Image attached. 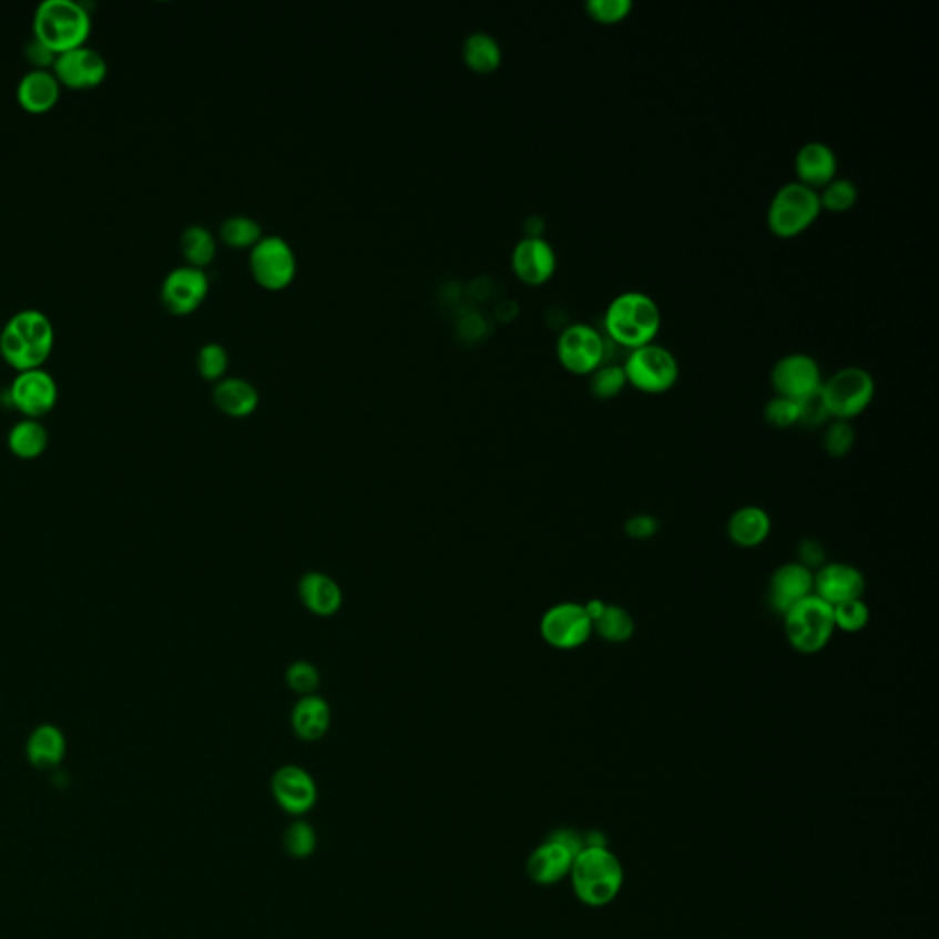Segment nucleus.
I'll return each instance as SVG.
<instances>
[{
	"label": "nucleus",
	"instance_id": "obj_1",
	"mask_svg": "<svg viewBox=\"0 0 939 939\" xmlns=\"http://www.w3.org/2000/svg\"><path fill=\"white\" fill-rule=\"evenodd\" d=\"M663 313L650 294L630 290L611 299L605 308V336L616 346L633 350L653 344L661 333Z\"/></svg>",
	"mask_w": 939,
	"mask_h": 939
},
{
	"label": "nucleus",
	"instance_id": "obj_2",
	"mask_svg": "<svg viewBox=\"0 0 939 939\" xmlns=\"http://www.w3.org/2000/svg\"><path fill=\"white\" fill-rule=\"evenodd\" d=\"M53 325L38 308H24L0 333V356L17 372L43 367L52 355Z\"/></svg>",
	"mask_w": 939,
	"mask_h": 939
},
{
	"label": "nucleus",
	"instance_id": "obj_3",
	"mask_svg": "<svg viewBox=\"0 0 939 939\" xmlns=\"http://www.w3.org/2000/svg\"><path fill=\"white\" fill-rule=\"evenodd\" d=\"M571 887L579 901L600 908L615 901L624 887V868L610 848H585L571 866Z\"/></svg>",
	"mask_w": 939,
	"mask_h": 939
},
{
	"label": "nucleus",
	"instance_id": "obj_4",
	"mask_svg": "<svg viewBox=\"0 0 939 939\" xmlns=\"http://www.w3.org/2000/svg\"><path fill=\"white\" fill-rule=\"evenodd\" d=\"M91 30V13L75 0H44L33 13V38L58 55L86 44Z\"/></svg>",
	"mask_w": 939,
	"mask_h": 939
},
{
	"label": "nucleus",
	"instance_id": "obj_5",
	"mask_svg": "<svg viewBox=\"0 0 939 939\" xmlns=\"http://www.w3.org/2000/svg\"><path fill=\"white\" fill-rule=\"evenodd\" d=\"M823 213L818 192L800 182H787L776 190L767 207V228L776 239H796L817 223Z\"/></svg>",
	"mask_w": 939,
	"mask_h": 939
},
{
	"label": "nucleus",
	"instance_id": "obj_6",
	"mask_svg": "<svg viewBox=\"0 0 939 939\" xmlns=\"http://www.w3.org/2000/svg\"><path fill=\"white\" fill-rule=\"evenodd\" d=\"M784 630L787 643L802 655H815L823 652L834 639V608L826 604L817 594H812L793 605L784 615Z\"/></svg>",
	"mask_w": 939,
	"mask_h": 939
},
{
	"label": "nucleus",
	"instance_id": "obj_7",
	"mask_svg": "<svg viewBox=\"0 0 939 939\" xmlns=\"http://www.w3.org/2000/svg\"><path fill=\"white\" fill-rule=\"evenodd\" d=\"M820 394L831 419L851 422L874 402L876 380L865 367H843L823 382Z\"/></svg>",
	"mask_w": 939,
	"mask_h": 939
},
{
	"label": "nucleus",
	"instance_id": "obj_8",
	"mask_svg": "<svg viewBox=\"0 0 939 939\" xmlns=\"http://www.w3.org/2000/svg\"><path fill=\"white\" fill-rule=\"evenodd\" d=\"M627 386L641 394L663 395L675 388L680 382V360L672 350L659 344H647L639 349L630 350L624 364Z\"/></svg>",
	"mask_w": 939,
	"mask_h": 939
},
{
	"label": "nucleus",
	"instance_id": "obj_9",
	"mask_svg": "<svg viewBox=\"0 0 939 939\" xmlns=\"http://www.w3.org/2000/svg\"><path fill=\"white\" fill-rule=\"evenodd\" d=\"M558 361L576 377H590L605 364V336L588 324H571L557 341Z\"/></svg>",
	"mask_w": 939,
	"mask_h": 939
},
{
	"label": "nucleus",
	"instance_id": "obj_10",
	"mask_svg": "<svg viewBox=\"0 0 939 939\" xmlns=\"http://www.w3.org/2000/svg\"><path fill=\"white\" fill-rule=\"evenodd\" d=\"M249 271L255 282L268 290H282L296 276V255L293 246L279 235H263L249 248Z\"/></svg>",
	"mask_w": 939,
	"mask_h": 939
},
{
	"label": "nucleus",
	"instance_id": "obj_11",
	"mask_svg": "<svg viewBox=\"0 0 939 939\" xmlns=\"http://www.w3.org/2000/svg\"><path fill=\"white\" fill-rule=\"evenodd\" d=\"M540 633L549 646L576 650L590 641L594 633L593 622L585 613L584 604L560 602L545 611L540 622Z\"/></svg>",
	"mask_w": 939,
	"mask_h": 939
},
{
	"label": "nucleus",
	"instance_id": "obj_12",
	"mask_svg": "<svg viewBox=\"0 0 939 939\" xmlns=\"http://www.w3.org/2000/svg\"><path fill=\"white\" fill-rule=\"evenodd\" d=\"M8 397L24 419H43L58 404V384L43 367L17 372L8 389Z\"/></svg>",
	"mask_w": 939,
	"mask_h": 939
},
{
	"label": "nucleus",
	"instance_id": "obj_13",
	"mask_svg": "<svg viewBox=\"0 0 939 939\" xmlns=\"http://www.w3.org/2000/svg\"><path fill=\"white\" fill-rule=\"evenodd\" d=\"M823 371L818 361L806 353L782 356L770 369V386L778 397L802 400L823 388Z\"/></svg>",
	"mask_w": 939,
	"mask_h": 939
},
{
	"label": "nucleus",
	"instance_id": "obj_14",
	"mask_svg": "<svg viewBox=\"0 0 939 939\" xmlns=\"http://www.w3.org/2000/svg\"><path fill=\"white\" fill-rule=\"evenodd\" d=\"M52 72L58 78L59 85L72 91H89L105 81L109 64L98 50L83 44L80 49L59 53Z\"/></svg>",
	"mask_w": 939,
	"mask_h": 939
},
{
	"label": "nucleus",
	"instance_id": "obj_15",
	"mask_svg": "<svg viewBox=\"0 0 939 939\" xmlns=\"http://www.w3.org/2000/svg\"><path fill=\"white\" fill-rule=\"evenodd\" d=\"M210 290V279L206 272L195 266H178L165 276L160 299L164 307L175 316H186L201 307Z\"/></svg>",
	"mask_w": 939,
	"mask_h": 939
},
{
	"label": "nucleus",
	"instance_id": "obj_16",
	"mask_svg": "<svg viewBox=\"0 0 939 939\" xmlns=\"http://www.w3.org/2000/svg\"><path fill=\"white\" fill-rule=\"evenodd\" d=\"M557 266V252L543 237H523L512 249V271L529 287L545 285Z\"/></svg>",
	"mask_w": 939,
	"mask_h": 939
},
{
	"label": "nucleus",
	"instance_id": "obj_17",
	"mask_svg": "<svg viewBox=\"0 0 939 939\" xmlns=\"http://www.w3.org/2000/svg\"><path fill=\"white\" fill-rule=\"evenodd\" d=\"M272 795L283 812L299 817L313 809L318 800V787L307 770L297 765H285L272 778Z\"/></svg>",
	"mask_w": 939,
	"mask_h": 939
},
{
	"label": "nucleus",
	"instance_id": "obj_18",
	"mask_svg": "<svg viewBox=\"0 0 939 939\" xmlns=\"http://www.w3.org/2000/svg\"><path fill=\"white\" fill-rule=\"evenodd\" d=\"M865 591V574L851 563H824L813 579V594L831 608L863 599Z\"/></svg>",
	"mask_w": 939,
	"mask_h": 939
},
{
	"label": "nucleus",
	"instance_id": "obj_19",
	"mask_svg": "<svg viewBox=\"0 0 939 939\" xmlns=\"http://www.w3.org/2000/svg\"><path fill=\"white\" fill-rule=\"evenodd\" d=\"M795 175L796 182L820 192L839 176V159L834 147L818 140L802 145L796 151Z\"/></svg>",
	"mask_w": 939,
	"mask_h": 939
},
{
	"label": "nucleus",
	"instance_id": "obj_20",
	"mask_svg": "<svg viewBox=\"0 0 939 939\" xmlns=\"http://www.w3.org/2000/svg\"><path fill=\"white\" fill-rule=\"evenodd\" d=\"M815 573L798 562L784 563L769 582V605L776 615L784 616L793 605L812 596Z\"/></svg>",
	"mask_w": 939,
	"mask_h": 939
},
{
	"label": "nucleus",
	"instance_id": "obj_21",
	"mask_svg": "<svg viewBox=\"0 0 939 939\" xmlns=\"http://www.w3.org/2000/svg\"><path fill=\"white\" fill-rule=\"evenodd\" d=\"M573 854L557 840L547 839L527 859V876L540 887H552L571 874Z\"/></svg>",
	"mask_w": 939,
	"mask_h": 939
},
{
	"label": "nucleus",
	"instance_id": "obj_22",
	"mask_svg": "<svg viewBox=\"0 0 939 939\" xmlns=\"http://www.w3.org/2000/svg\"><path fill=\"white\" fill-rule=\"evenodd\" d=\"M61 89L52 70H28L17 85V101L24 111L43 114L58 105Z\"/></svg>",
	"mask_w": 939,
	"mask_h": 939
},
{
	"label": "nucleus",
	"instance_id": "obj_23",
	"mask_svg": "<svg viewBox=\"0 0 939 939\" xmlns=\"http://www.w3.org/2000/svg\"><path fill=\"white\" fill-rule=\"evenodd\" d=\"M67 756V738L63 731L52 723H43L28 736L27 758L38 770H52Z\"/></svg>",
	"mask_w": 939,
	"mask_h": 939
},
{
	"label": "nucleus",
	"instance_id": "obj_24",
	"mask_svg": "<svg viewBox=\"0 0 939 939\" xmlns=\"http://www.w3.org/2000/svg\"><path fill=\"white\" fill-rule=\"evenodd\" d=\"M770 529H773L770 516L764 509L751 504V507H742L731 516L727 534L734 545L754 549L769 538Z\"/></svg>",
	"mask_w": 939,
	"mask_h": 939
},
{
	"label": "nucleus",
	"instance_id": "obj_25",
	"mask_svg": "<svg viewBox=\"0 0 939 939\" xmlns=\"http://www.w3.org/2000/svg\"><path fill=\"white\" fill-rule=\"evenodd\" d=\"M213 402L224 415L243 419L259 406L257 389L243 378H223L213 389Z\"/></svg>",
	"mask_w": 939,
	"mask_h": 939
},
{
	"label": "nucleus",
	"instance_id": "obj_26",
	"mask_svg": "<svg viewBox=\"0 0 939 939\" xmlns=\"http://www.w3.org/2000/svg\"><path fill=\"white\" fill-rule=\"evenodd\" d=\"M299 599L314 615H335L341 605L340 585L327 574L307 573L299 582Z\"/></svg>",
	"mask_w": 939,
	"mask_h": 939
},
{
	"label": "nucleus",
	"instance_id": "obj_27",
	"mask_svg": "<svg viewBox=\"0 0 939 939\" xmlns=\"http://www.w3.org/2000/svg\"><path fill=\"white\" fill-rule=\"evenodd\" d=\"M330 706L324 697L305 695L297 701L293 711V728L297 738L316 742L329 731Z\"/></svg>",
	"mask_w": 939,
	"mask_h": 939
},
{
	"label": "nucleus",
	"instance_id": "obj_28",
	"mask_svg": "<svg viewBox=\"0 0 939 939\" xmlns=\"http://www.w3.org/2000/svg\"><path fill=\"white\" fill-rule=\"evenodd\" d=\"M47 448H49V430L41 425V420H19L8 433V450L21 461L38 459L43 456Z\"/></svg>",
	"mask_w": 939,
	"mask_h": 939
},
{
	"label": "nucleus",
	"instance_id": "obj_29",
	"mask_svg": "<svg viewBox=\"0 0 939 939\" xmlns=\"http://www.w3.org/2000/svg\"><path fill=\"white\" fill-rule=\"evenodd\" d=\"M462 59L478 74H492L499 69L503 52L496 38L487 32H473L462 44Z\"/></svg>",
	"mask_w": 939,
	"mask_h": 939
},
{
	"label": "nucleus",
	"instance_id": "obj_30",
	"mask_svg": "<svg viewBox=\"0 0 939 939\" xmlns=\"http://www.w3.org/2000/svg\"><path fill=\"white\" fill-rule=\"evenodd\" d=\"M181 248L187 265L195 268H206L217 254V243L210 229L201 224H192L184 229L181 237Z\"/></svg>",
	"mask_w": 939,
	"mask_h": 939
},
{
	"label": "nucleus",
	"instance_id": "obj_31",
	"mask_svg": "<svg viewBox=\"0 0 939 939\" xmlns=\"http://www.w3.org/2000/svg\"><path fill=\"white\" fill-rule=\"evenodd\" d=\"M593 632L605 643L624 644L635 635V621L621 605L608 604L604 613L593 622Z\"/></svg>",
	"mask_w": 939,
	"mask_h": 939
},
{
	"label": "nucleus",
	"instance_id": "obj_32",
	"mask_svg": "<svg viewBox=\"0 0 939 939\" xmlns=\"http://www.w3.org/2000/svg\"><path fill=\"white\" fill-rule=\"evenodd\" d=\"M818 198H820L823 212L843 215V213L851 212L857 206L859 187H857L855 182L837 176V178L829 182L828 186H824L818 192Z\"/></svg>",
	"mask_w": 939,
	"mask_h": 939
},
{
	"label": "nucleus",
	"instance_id": "obj_33",
	"mask_svg": "<svg viewBox=\"0 0 939 939\" xmlns=\"http://www.w3.org/2000/svg\"><path fill=\"white\" fill-rule=\"evenodd\" d=\"M218 234H221V239L232 248H252L263 237V229L254 218L234 215V217H228L221 224Z\"/></svg>",
	"mask_w": 939,
	"mask_h": 939
},
{
	"label": "nucleus",
	"instance_id": "obj_34",
	"mask_svg": "<svg viewBox=\"0 0 939 939\" xmlns=\"http://www.w3.org/2000/svg\"><path fill=\"white\" fill-rule=\"evenodd\" d=\"M627 378L624 367L616 364H602L590 375L591 395L599 400H611L626 389Z\"/></svg>",
	"mask_w": 939,
	"mask_h": 939
},
{
	"label": "nucleus",
	"instance_id": "obj_35",
	"mask_svg": "<svg viewBox=\"0 0 939 939\" xmlns=\"http://www.w3.org/2000/svg\"><path fill=\"white\" fill-rule=\"evenodd\" d=\"M835 627L840 632L859 633L870 624V608L865 600H849L834 608Z\"/></svg>",
	"mask_w": 939,
	"mask_h": 939
},
{
	"label": "nucleus",
	"instance_id": "obj_36",
	"mask_svg": "<svg viewBox=\"0 0 939 939\" xmlns=\"http://www.w3.org/2000/svg\"><path fill=\"white\" fill-rule=\"evenodd\" d=\"M633 2L630 0H590L585 2V13L591 21L604 24V27H613L626 21L627 17L632 16Z\"/></svg>",
	"mask_w": 939,
	"mask_h": 939
},
{
	"label": "nucleus",
	"instance_id": "obj_37",
	"mask_svg": "<svg viewBox=\"0 0 939 939\" xmlns=\"http://www.w3.org/2000/svg\"><path fill=\"white\" fill-rule=\"evenodd\" d=\"M283 844H285L287 854L294 859H307L318 846V839H316V831L310 824L296 820L285 831Z\"/></svg>",
	"mask_w": 939,
	"mask_h": 939
},
{
	"label": "nucleus",
	"instance_id": "obj_38",
	"mask_svg": "<svg viewBox=\"0 0 939 939\" xmlns=\"http://www.w3.org/2000/svg\"><path fill=\"white\" fill-rule=\"evenodd\" d=\"M229 356L228 350L224 349L221 344H206L202 346L197 355V369L204 380L218 382L223 380L224 372L228 369Z\"/></svg>",
	"mask_w": 939,
	"mask_h": 939
},
{
	"label": "nucleus",
	"instance_id": "obj_39",
	"mask_svg": "<svg viewBox=\"0 0 939 939\" xmlns=\"http://www.w3.org/2000/svg\"><path fill=\"white\" fill-rule=\"evenodd\" d=\"M764 419L775 430H787V428L798 425V419H800L798 402L792 400V398L778 397L776 395L765 406Z\"/></svg>",
	"mask_w": 939,
	"mask_h": 939
},
{
	"label": "nucleus",
	"instance_id": "obj_40",
	"mask_svg": "<svg viewBox=\"0 0 939 939\" xmlns=\"http://www.w3.org/2000/svg\"><path fill=\"white\" fill-rule=\"evenodd\" d=\"M854 446L855 430L851 422L834 419L824 433V450L828 451V456L839 459V457L848 456L849 451L854 450Z\"/></svg>",
	"mask_w": 939,
	"mask_h": 939
},
{
	"label": "nucleus",
	"instance_id": "obj_41",
	"mask_svg": "<svg viewBox=\"0 0 939 939\" xmlns=\"http://www.w3.org/2000/svg\"><path fill=\"white\" fill-rule=\"evenodd\" d=\"M287 685L294 692L310 695L319 685V674L316 666L305 661H297L287 670Z\"/></svg>",
	"mask_w": 939,
	"mask_h": 939
},
{
	"label": "nucleus",
	"instance_id": "obj_42",
	"mask_svg": "<svg viewBox=\"0 0 939 939\" xmlns=\"http://www.w3.org/2000/svg\"><path fill=\"white\" fill-rule=\"evenodd\" d=\"M798 411H800L798 425L809 426V428L824 425L826 420L831 419V417H829L828 409H826V404H824L820 389H818L817 394L809 395V397L798 400Z\"/></svg>",
	"mask_w": 939,
	"mask_h": 939
},
{
	"label": "nucleus",
	"instance_id": "obj_43",
	"mask_svg": "<svg viewBox=\"0 0 939 939\" xmlns=\"http://www.w3.org/2000/svg\"><path fill=\"white\" fill-rule=\"evenodd\" d=\"M624 531H626L627 538H632V540H637V542H644V540H650V538H653L655 537V534H657V518H653V516L650 514L632 516V518L626 521V525H624Z\"/></svg>",
	"mask_w": 939,
	"mask_h": 939
},
{
	"label": "nucleus",
	"instance_id": "obj_44",
	"mask_svg": "<svg viewBox=\"0 0 939 939\" xmlns=\"http://www.w3.org/2000/svg\"><path fill=\"white\" fill-rule=\"evenodd\" d=\"M22 52H24L28 63L32 64L33 70H52L55 58H58V53L50 50L49 47H44L35 38L24 44Z\"/></svg>",
	"mask_w": 939,
	"mask_h": 939
},
{
	"label": "nucleus",
	"instance_id": "obj_45",
	"mask_svg": "<svg viewBox=\"0 0 939 939\" xmlns=\"http://www.w3.org/2000/svg\"><path fill=\"white\" fill-rule=\"evenodd\" d=\"M824 560H826L824 547L817 540H804L798 547V563L809 571L823 568Z\"/></svg>",
	"mask_w": 939,
	"mask_h": 939
},
{
	"label": "nucleus",
	"instance_id": "obj_46",
	"mask_svg": "<svg viewBox=\"0 0 939 939\" xmlns=\"http://www.w3.org/2000/svg\"><path fill=\"white\" fill-rule=\"evenodd\" d=\"M549 839L557 840L558 844H562L563 848H568L569 851L573 854V857H576L580 851H584L585 849V834H580L579 829H554V831L549 835Z\"/></svg>",
	"mask_w": 939,
	"mask_h": 939
},
{
	"label": "nucleus",
	"instance_id": "obj_47",
	"mask_svg": "<svg viewBox=\"0 0 939 939\" xmlns=\"http://www.w3.org/2000/svg\"><path fill=\"white\" fill-rule=\"evenodd\" d=\"M525 237H542L543 229H545V224H543L542 218L540 217H531L525 221Z\"/></svg>",
	"mask_w": 939,
	"mask_h": 939
},
{
	"label": "nucleus",
	"instance_id": "obj_48",
	"mask_svg": "<svg viewBox=\"0 0 939 939\" xmlns=\"http://www.w3.org/2000/svg\"><path fill=\"white\" fill-rule=\"evenodd\" d=\"M605 605H608V602L600 599H591L588 604H584L585 613L590 616L591 622L596 621V619L604 613Z\"/></svg>",
	"mask_w": 939,
	"mask_h": 939
}]
</instances>
